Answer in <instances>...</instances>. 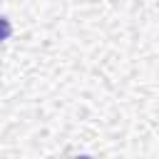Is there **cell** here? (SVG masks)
<instances>
[{
	"instance_id": "1",
	"label": "cell",
	"mask_w": 159,
	"mask_h": 159,
	"mask_svg": "<svg viewBox=\"0 0 159 159\" xmlns=\"http://www.w3.org/2000/svg\"><path fill=\"white\" fill-rule=\"evenodd\" d=\"M10 35H12V25H10V20H7V17H2V15H0V42H5Z\"/></svg>"
},
{
	"instance_id": "2",
	"label": "cell",
	"mask_w": 159,
	"mask_h": 159,
	"mask_svg": "<svg viewBox=\"0 0 159 159\" xmlns=\"http://www.w3.org/2000/svg\"><path fill=\"white\" fill-rule=\"evenodd\" d=\"M75 159H92L89 154H80V157H75Z\"/></svg>"
}]
</instances>
